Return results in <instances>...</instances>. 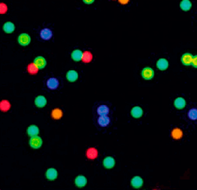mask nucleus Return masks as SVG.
<instances>
[{
  "instance_id": "nucleus-28",
  "label": "nucleus",
  "mask_w": 197,
  "mask_h": 190,
  "mask_svg": "<svg viewBox=\"0 0 197 190\" xmlns=\"http://www.w3.org/2000/svg\"><path fill=\"white\" fill-rule=\"evenodd\" d=\"M38 67L34 63L33 64H31L30 65L28 66V71L31 74H35L38 71Z\"/></svg>"
},
{
  "instance_id": "nucleus-16",
  "label": "nucleus",
  "mask_w": 197,
  "mask_h": 190,
  "mask_svg": "<svg viewBox=\"0 0 197 190\" xmlns=\"http://www.w3.org/2000/svg\"><path fill=\"white\" fill-rule=\"evenodd\" d=\"M40 133V129L38 128L37 126L35 125H31L28 129H27V133L28 135L31 136V137H34V136H37Z\"/></svg>"
},
{
  "instance_id": "nucleus-29",
  "label": "nucleus",
  "mask_w": 197,
  "mask_h": 190,
  "mask_svg": "<svg viewBox=\"0 0 197 190\" xmlns=\"http://www.w3.org/2000/svg\"><path fill=\"white\" fill-rule=\"evenodd\" d=\"M9 107H10V105H9V103H8L7 101H6V100L2 101V103H1V109H2L3 111L7 110V109H9Z\"/></svg>"
},
{
  "instance_id": "nucleus-9",
  "label": "nucleus",
  "mask_w": 197,
  "mask_h": 190,
  "mask_svg": "<svg viewBox=\"0 0 197 190\" xmlns=\"http://www.w3.org/2000/svg\"><path fill=\"white\" fill-rule=\"evenodd\" d=\"M103 164H104V166L107 169H112L114 165H115V160L113 159L111 157H106L104 161H103Z\"/></svg>"
},
{
  "instance_id": "nucleus-18",
  "label": "nucleus",
  "mask_w": 197,
  "mask_h": 190,
  "mask_svg": "<svg viewBox=\"0 0 197 190\" xmlns=\"http://www.w3.org/2000/svg\"><path fill=\"white\" fill-rule=\"evenodd\" d=\"M97 113L100 116L108 115V114L109 113V108L105 105H102L100 106H99V108L97 109Z\"/></svg>"
},
{
  "instance_id": "nucleus-19",
  "label": "nucleus",
  "mask_w": 197,
  "mask_h": 190,
  "mask_svg": "<svg viewBox=\"0 0 197 190\" xmlns=\"http://www.w3.org/2000/svg\"><path fill=\"white\" fill-rule=\"evenodd\" d=\"M168 67V62L165 59H160L157 62V68L160 70H165Z\"/></svg>"
},
{
  "instance_id": "nucleus-22",
  "label": "nucleus",
  "mask_w": 197,
  "mask_h": 190,
  "mask_svg": "<svg viewBox=\"0 0 197 190\" xmlns=\"http://www.w3.org/2000/svg\"><path fill=\"white\" fill-rule=\"evenodd\" d=\"M180 7L182 10L184 11H188L192 8V3L189 0H182L180 3Z\"/></svg>"
},
{
  "instance_id": "nucleus-5",
  "label": "nucleus",
  "mask_w": 197,
  "mask_h": 190,
  "mask_svg": "<svg viewBox=\"0 0 197 190\" xmlns=\"http://www.w3.org/2000/svg\"><path fill=\"white\" fill-rule=\"evenodd\" d=\"M52 36H53V32L48 28H44L40 31V37L44 40H48L49 39H51Z\"/></svg>"
},
{
  "instance_id": "nucleus-30",
  "label": "nucleus",
  "mask_w": 197,
  "mask_h": 190,
  "mask_svg": "<svg viewBox=\"0 0 197 190\" xmlns=\"http://www.w3.org/2000/svg\"><path fill=\"white\" fill-rule=\"evenodd\" d=\"M192 64L194 66L195 68H197V55H196V56H194V57H193Z\"/></svg>"
},
{
  "instance_id": "nucleus-13",
  "label": "nucleus",
  "mask_w": 197,
  "mask_h": 190,
  "mask_svg": "<svg viewBox=\"0 0 197 190\" xmlns=\"http://www.w3.org/2000/svg\"><path fill=\"white\" fill-rule=\"evenodd\" d=\"M58 176V172L55 169L49 168L46 171V178L49 180H54Z\"/></svg>"
},
{
  "instance_id": "nucleus-1",
  "label": "nucleus",
  "mask_w": 197,
  "mask_h": 190,
  "mask_svg": "<svg viewBox=\"0 0 197 190\" xmlns=\"http://www.w3.org/2000/svg\"><path fill=\"white\" fill-rule=\"evenodd\" d=\"M43 141L40 137L39 136H34L31 137V138L30 139V145L32 148L34 149H38L42 146Z\"/></svg>"
},
{
  "instance_id": "nucleus-6",
  "label": "nucleus",
  "mask_w": 197,
  "mask_h": 190,
  "mask_svg": "<svg viewBox=\"0 0 197 190\" xmlns=\"http://www.w3.org/2000/svg\"><path fill=\"white\" fill-rule=\"evenodd\" d=\"M59 81L55 77H51V78H49L48 81H47V87L50 90H55V89H57L58 87H59Z\"/></svg>"
},
{
  "instance_id": "nucleus-32",
  "label": "nucleus",
  "mask_w": 197,
  "mask_h": 190,
  "mask_svg": "<svg viewBox=\"0 0 197 190\" xmlns=\"http://www.w3.org/2000/svg\"><path fill=\"white\" fill-rule=\"evenodd\" d=\"M83 1H84V3H87V4H91L92 3H94L95 0H83Z\"/></svg>"
},
{
  "instance_id": "nucleus-15",
  "label": "nucleus",
  "mask_w": 197,
  "mask_h": 190,
  "mask_svg": "<svg viewBox=\"0 0 197 190\" xmlns=\"http://www.w3.org/2000/svg\"><path fill=\"white\" fill-rule=\"evenodd\" d=\"M83 54L84 53H82L80 49H75L74 51L72 53V59L74 60V61L78 62V61L82 60V59H83Z\"/></svg>"
},
{
  "instance_id": "nucleus-20",
  "label": "nucleus",
  "mask_w": 197,
  "mask_h": 190,
  "mask_svg": "<svg viewBox=\"0 0 197 190\" xmlns=\"http://www.w3.org/2000/svg\"><path fill=\"white\" fill-rule=\"evenodd\" d=\"M174 105L177 109H183L185 106H186V100L181 97H178L174 101Z\"/></svg>"
},
{
  "instance_id": "nucleus-14",
  "label": "nucleus",
  "mask_w": 197,
  "mask_h": 190,
  "mask_svg": "<svg viewBox=\"0 0 197 190\" xmlns=\"http://www.w3.org/2000/svg\"><path fill=\"white\" fill-rule=\"evenodd\" d=\"M131 114H132V115L133 116L134 118L138 119V118H140V117L142 116V114H143V110H142V109L140 108V107L136 106V107L132 108V111H131Z\"/></svg>"
},
{
  "instance_id": "nucleus-12",
  "label": "nucleus",
  "mask_w": 197,
  "mask_h": 190,
  "mask_svg": "<svg viewBox=\"0 0 197 190\" xmlns=\"http://www.w3.org/2000/svg\"><path fill=\"white\" fill-rule=\"evenodd\" d=\"M192 59H193V56L192 54L187 53V54H183L181 57V62L184 65H190L192 64Z\"/></svg>"
},
{
  "instance_id": "nucleus-23",
  "label": "nucleus",
  "mask_w": 197,
  "mask_h": 190,
  "mask_svg": "<svg viewBox=\"0 0 197 190\" xmlns=\"http://www.w3.org/2000/svg\"><path fill=\"white\" fill-rule=\"evenodd\" d=\"M97 150L95 148H90L87 151V157L90 159H95L97 157Z\"/></svg>"
},
{
  "instance_id": "nucleus-17",
  "label": "nucleus",
  "mask_w": 197,
  "mask_h": 190,
  "mask_svg": "<svg viewBox=\"0 0 197 190\" xmlns=\"http://www.w3.org/2000/svg\"><path fill=\"white\" fill-rule=\"evenodd\" d=\"M78 78V73L75 70H70L67 72V79L71 82L76 81V79Z\"/></svg>"
},
{
  "instance_id": "nucleus-33",
  "label": "nucleus",
  "mask_w": 197,
  "mask_h": 190,
  "mask_svg": "<svg viewBox=\"0 0 197 190\" xmlns=\"http://www.w3.org/2000/svg\"><path fill=\"white\" fill-rule=\"evenodd\" d=\"M119 2H120L122 4H127L128 2H129V0H119Z\"/></svg>"
},
{
  "instance_id": "nucleus-8",
  "label": "nucleus",
  "mask_w": 197,
  "mask_h": 190,
  "mask_svg": "<svg viewBox=\"0 0 197 190\" xmlns=\"http://www.w3.org/2000/svg\"><path fill=\"white\" fill-rule=\"evenodd\" d=\"M75 184H76V185L77 187L82 188V187L85 186L86 184H87V179H86V178H85V176H83V175H79V176H77V177L76 178V179H75Z\"/></svg>"
},
{
  "instance_id": "nucleus-3",
  "label": "nucleus",
  "mask_w": 197,
  "mask_h": 190,
  "mask_svg": "<svg viewBox=\"0 0 197 190\" xmlns=\"http://www.w3.org/2000/svg\"><path fill=\"white\" fill-rule=\"evenodd\" d=\"M141 75L143 77V78L145 79V80H150L154 77V75H155V72H154V70L150 68H145L142 70V72H141Z\"/></svg>"
},
{
  "instance_id": "nucleus-7",
  "label": "nucleus",
  "mask_w": 197,
  "mask_h": 190,
  "mask_svg": "<svg viewBox=\"0 0 197 190\" xmlns=\"http://www.w3.org/2000/svg\"><path fill=\"white\" fill-rule=\"evenodd\" d=\"M35 105L37 107H39V108H43V107H44L46 105L47 100H46V98L44 97V96H39L35 98Z\"/></svg>"
},
{
  "instance_id": "nucleus-21",
  "label": "nucleus",
  "mask_w": 197,
  "mask_h": 190,
  "mask_svg": "<svg viewBox=\"0 0 197 190\" xmlns=\"http://www.w3.org/2000/svg\"><path fill=\"white\" fill-rule=\"evenodd\" d=\"M14 30H15V26L12 22H6L5 24L3 25V31L6 33H7V34L13 32Z\"/></svg>"
},
{
  "instance_id": "nucleus-11",
  "label": "nucleus",
  "mask_w": 197,
  "mask_h": 190,
  "mask_svg": "<svg viewBox=\"0 0 197 190\" xmlns=\"http://www.w3.org/2000/svg\"><path fill=\"white\" fill-rule=\"evenodd\" d=\"M109 123H110V119L107 115L100 116V118L98 119V124L101 127H107L109 124Z\"/></svg>"
},
{
  "instance_id": "nucleus-24",
  "label": "nucleus",
  "mask_w": 197,
  "mask_h": 190,
  "mask_svg": "<svg viewBox=\"0 0 197 190\" xmlns=\"http://www.w3.org/2000/svg\"><path fill=\"white\" fill-rule=\"evenodd\" d=\"M62 115H63V112L59 109H53V112H52V116L55 120H59L62 117Z\"/></svg>"
},
{
  "instance_id": "nucleus-4",
  "label": "nucleus",
  "mask_w": 197,
  "mask_h": 190,
  "mask_svg": "<svg viewBox=\"0 0 197 190\" xmlns=\"http://www.w3.org/2000/svg\"><path fill=\"white\" fill-rule=\"evenodd\" d=\"M34 64L37 66L39 69H42V68H44L46 66L47 63H46V59L44 57H42V56H38V57L35 58V59L34 60Z\"/></svg>"
},
{
  "instance_id": "nucleus-10",
  "label": "nucleus",
  "mask_w": 197,
  "mask_h": 190,
  "mask_svg": "<svg viewBox=\"0 0 197 190\" xmlns=\"http://www.w3.org/2000/svg\"><path fill=\"white\" fill-rule=\"evenodd\" d=\"M131 184L133 186L135 189H139L143 185V179L139 176H136L133 179H132Z\"/></svg>"
},
{
  "instance_id": "nucleus-2",
  "label": "nucleus",
  "mask_w": 197,
  "mask_h": 190,
  "mask_svg": "<svg viewBox=\"0 0 197 190\" xmlns=\"http://www.w3.org/2000/svg\"><path fill=\"white\" fill-rule=\"evenodd\" d=\"M18 42L22 46H27L31 42V37L28 34H26V33L21 34L18 37Z\"/></svg>"
},
{
  "instance_id": "nucleus-27",
  "label": "nucleus",
  "mask_w": 197,
  "mask_h": 190,
  "mask_svg": "<svg viewBox=\"0 0 197 190\" xmlns=\"http://www.w3.org/2000/svg\"><path fill=\"white\" fill-rule=\"evenodd\" d=\"M82 60L85 62V63H90L91 60H92V54H91V52L89 51H86L83 54V59Z\"/></svg>"
},
{
  "instance_id": "nucleus-25",
  "label": "nucleus",
  "mask_w": 197,
  "mask_h": 190,
  "mask_svg": "<svg viewBox=\"0 0 197 190\" xmlns=\"http://www.w3.org/2000/svg\"><path fill=\"white\" fill-rule=\"evenodd\" d=\"M188 117L189 119L192 120H197V109H192L188 112Z\"/></svg>"
},
{
  "instance_id": "nucleus-26",
  "label": "nucleus",
  "mask_w": 197,
  "mask_h": 190,
  "mask_svg": "<svg viewBox=\"0 0 197 190\" xmlns=\"http://www.w3.org/2000/svg\"><path fill=\"white\" fill-rule=\"evenodd\" d=\"M172 137H173L175 139H180L181 137V136H182V132H181V129H179V128H175L174 130L172 131Z\"/></svg>"
},
{
  "instance_id": "nucleus-31",
  "label": "nucleus",
  "mask_w": 197,
  "mask_h": 190,
  "mask_svg": "<svg viewBox=\"0 0 197 190\" xmlns=\"http://www.w3.org/2000/svg\"><path fill=\"white\" fill-rule=\"evenodd\" d=\"M0 8H1V12H2V13L3 14V13H4V12H5L7 11V7H6L4 3H2V4H1V7H0Z\"/></svg>"
}]
</instances>
